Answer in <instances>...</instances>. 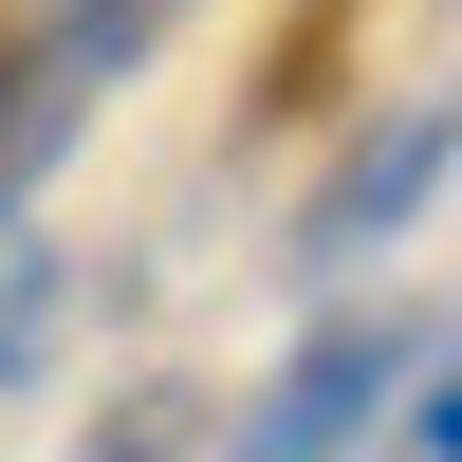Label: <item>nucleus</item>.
Masks as SVG:
<instances>
[{
  "label": "nucleus",
  "mask_w": 462,
  "mask_h": 462,
  "mask_svg": "<svg viewBox=\"0 0 462 462\" xmlns=\"http://www.w3.org/2000/svg\"><path fill=\"white\" fill-rule=\"evenodd\" d=\"M444 148H462V111H389V130H370L352 167L315 185V222H296V259H315V278H352V259H389V241H407V204L444 185Z\"/></svg>",
  "instance_id": "nucleus-2"
},
{
  "label": "nucleus",
  "mask_w": 462,
  "mask_h": 462,
  "mask_svg": "<svg viewBox=\"0 0 462 462\" xmlns=\"http://www.w3.org/2000/svg\"><path fill=\"white\" fill-rule=\"evenodd\" d=\"M389 462H462V333L426 352V389L389 407Z\"/></svg>",
  "instance_id": "nucleus-4"
},
{
  "label": "nucleus",
  "mask_w": 462,
  "mask_h": 462,
  "mask_svg": "<svg viewBox=\"0 0 462 462\" xmlns=\"http://www.w3.org/2000/svg\"><path fill=\"white\" fill-rule=\"evenodd\" d=\"M37 352H56V241H37V222H19V185H0V389H19Z\"/></svg>",
  "instance_id": "nucleus-3"
},
{
  "label": "nucleus",
  "mask_w": 462,
  "mask_h": 462,
  "mask_svg": "<svg viewBox=\"0 0 462 462\" xmlns=\"http://www.w3.org/2000/svg\"><path fill=\"white\" fill-rule=\"evenodd\" d=\"M407 370H426V352H407V315H333L315 352H296L278 389L222 426V462H352V444L407 407Z\"/></svg>",
  "instance_id": "nucleus-1"
}]
</instances>
